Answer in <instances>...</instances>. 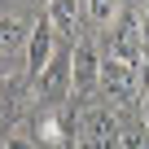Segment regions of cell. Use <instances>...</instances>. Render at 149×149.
<instances>
[{
	"label": "cell",
	"mask_w": 149,
	"mask_h": 149,
	"mask_svg": "<svg viewBox=\"0 0 149 149\" xmlns=\"http://www.w3.org/2000/svg\"><path fill=\"white\" fill-rule=\"evenodd\" d=\"M118 149H149V127H145V123L123 127V132H118Z\"/></svg>",
	"instance_id": "10"
},
{
	"label": "cell",
	"mask_w": 149,
	"mask_h": 149,
	"mask_svg": "<svg viewBox=\"0 0 149 149\" xmlns=\"http://www.w3.org/2000/svg\"><path fill=\"white\" fill-rule=\"evenodd\" d=\"M44 22L53 26V35H74V26H79V0H48Z\"/></svg>",
	"instance_id": "8"
},
{
	"label": "cell",
	"mask_w": 149,
	"mask_h": 149,
	"mask_svg": "<svg viewBox=\"0 0 149 149\" xmlns=\"http://www.w3.org/2000/svg\"><path fill=\"white\" fill-rule=\"evenodd\" d=\"M114 140H118L114 110L88 105V110L79 114V149H114Z\"/></svg>",
	"instance_id": "4"
},
{
	"label": "cell",
	"mask_w": 149,
	"mask_h": 149,
	"mask_svg": "<svg viewBox=\"0 0 149 149\" xmlns=\"http://www.w3.org/2000/svg\"><path fill=\"white\" fill-rule=\"evenodd\" d=\"M145 9H149V0H145Z\"/></svg>",
	"instance_id": "14"
},
{
	"label": "cell",
	"mask_w": 149,
	"mask_h": 149,
	"mask_svg": "<svg viewBox=\"0 0 149 149\" xmlns=\"http://www.w3.org/2000/svg\"><path fill=\"white\" fill-rule=\"evenodd\" d=\"M53 53H57V35H53V26L40 18V22L31 26V40H26V74H31V79L53 61Z\"/></svg>",
	"instance_id": "7"
},
{
	"label": "cell",
	"mask_w": 149,
	"mask_h": 149,
	"mask_svg": "<svg viewBox=\"0 0 149 149\" xmlns=\"http://www.w3.org/2000/svg\"><path fill=\"white\" fill-rule=\"evenodd\" d=\"M140 88L136 66L118 61V57H101V92H105V110H127L132 97Z\"/></svg>",
	"instance_id": "1"
},
{
	"label": "cell",
	"mask_w": 149,
	"mask_h": 149,
	"mask_svg": "<svg viewBox=\"0 0 149 149\" xmlns=\"http://www.w3.org/2000/svg\"><path fill=\"white\" fill-rule=\"evenodd\" d=\"M35 132H40V149H74L79 145V118H74L66 105L44 110L40 123H35Z\"/></svg>",
	"instance_id": "3"
},
{
	"label": "cell",
	"mask_w": 149,
	"mask_h": 149,
	"mask_svg": "<svg viewBox=\"0 0 149 149\" xmlns=\"http://www.w3.org/2000/svg\"><path fill=\"white\" fill-rule=\"evenodd\" d=\"M145 127H149V74H145Z\"/></svg>",
	"instance_id": "13"
},
{
	"label": "cell",
	"mask_w": 149,
	"mask_h": 149,
	"mask_svg": "<svg viewBox=\"0 0 149 149\" xmlns=\"http://www.w3.org/2000/svg\"><path fill=\"white\" fill-rule=\"evenodd\" d=\"M26 40H31V26H22L18 18H0V57L26 48Z\"/></svg>",
	"instance_id": "9"
},
{
	"label": "cell",
	"mask_w": 149,
	"mask_h": 149,
	"mask_svg": "<svg viewBox=\"0 0 149 149\" xmlns=\"http://www.w3.org/2000/svg\"><path fill=\"white\" fill-rule=\"evenodd\" d=\"M70 79H74V92L79 97H92L101 88V57H97L92 40H79L70 48Z\"/></svg>",
	"instance_id": "6"
},
{
	"label": "cell",
	"mask_w": 149,
	"mask_h": 149,
	"mask_svg": "<svg viewBox=\"0 0 149 149\" xmlns=\"http://www.w3.org/2000/svg\"><path fill=\"white\" fill-rule=\"evenodd\" d=\"M5 149H35V145H31V140H22V136H9V140H5Z\"/></svg>",
	"instance_id": "12"
},
{
	"label": "cell",
	"mask_w": 149,
	"mask_h": 149,
	"mask_svg": "<svg viewBox=\"0 0 149 149\" xmlns=\"http://www.w3.org/2000/svg\"><path fill=\"white\" fill-rule=\"evenodd\" d=\"M70 92H74V79H70V48H57L53 61L35 74V97H40L44 105H61Z\"/></svg>",
	"instance_id": "2"
},
{
	"label": "cell",
	"mask_w": 149,
	"mask_h": 149,
	"mask_svg": "<svg viewBox=\"0 0 149 149\" xmlns=\"http://www.w3.org/2000/svg\"><path fill=\"white\" fill-rule=\"evenodd\" d=\"M88 13H92L97 22H110V18L118 13V0H88Z\"/></svg>",
	"instance_id": "11"
},
{
	"label": "cell",
	"mask_w": 149,
	"mask_h": 149,
	"mask_svg": "<svg viewBox=\"0 0 149 149\" xmlns=\"http://www.w3.org/2000/svg\"><path fill=\"white\" fill-rule=\"evenodd\" d=\"M105 57H118V61H127V66H140V57H145V26L132 18V13H123L114 26H110V53Z\"/></svg>",
	"instance_id": "5"
}]
</instances>
